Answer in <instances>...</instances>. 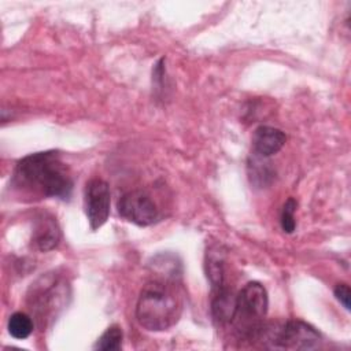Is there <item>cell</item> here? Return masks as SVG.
<instances>
[{
  "label": "cell",
  "instance_id": "obj_1",
  "mask_svg": "<svg viewBox=\"0 0 351 351\" xmlns=\"http://www.w3.org/2000/svg\"><path fill=\"white\" fill-rule=\"evenodd\" d=\"M12 185L43 197L66 200L73 191V178L58 152L45 151L30 154L16 163Z\"/></svg>",
  "mask_w": 351,
  "mask_h": 351
},
{
  "label": "cell",
  "instance_id": "obj_2",
  "mask_svg": "<svg viewBox=\"0 0 351 351\" xmlns=\"http://www.w3.org/2000/svg\"><path fill=\"white\" fill-rule=\"evenodd\" d=\"M182 303L176 289V281L152 280L138 296L136 318L147 330L160 332L171 328L181 315Z\"/></svg>",
  "mask_w": 351,
  "mask_h": 351
},
{
  "label": "cell",
  "instance_id": "obj_3",
  "mask_svg": "<svg viewBox=\"0 0 351 351\" xmlns=\"http://www.w3.org/2000/svg\"><path fill=\"white\" fill-rule=\"evenodd\" d=\"M269 298L261 282L251 281L236 296V314L232 324L251 339H255L262 328V319L267 313Z\"/></svg>",
  "mask_w": 351,
  "mask_h": 351
},
{
  "label": "cell",
  "instance_id": "obj_4",
  "mask_svg": "<svg viewBox=\"0 0 351 351\" xmlns=\"http://www.w3.org/2000/svg\"><path fill=\"white\" fill-rule=\"evenodd\" d=\"M66 296L67 285L64 281L58 276L45 274L32 284L27 293V303L38 322L43 324L52 314H56V310L64 303Z\"/></svg>",
  "mask_w": 351,
  "mask_h": 351
},
{
  "label": "cell",
  "instance_id": "obj_5",
  "mask_svg": "<svg viewBox=\"0 0 351 351\" xmlns=\"http://www.w3.org/2000/svg\"><path fill=\"white\" fill-rule=\"evenodd\" d=\"M267 337L271 347L287 350H313L321 343L319 333L300 319L287 321L280 329L269 330Z\"/></svg>",
  "mask_w": 351,
  "mask_h": 351
},
{
  "label": "cell",
  "instance_id": "obj_6",
  "mask_svg": "<svg viewBox=\"0 0 351 351\" xmlns=\"http://www.w3.org/2000/svg\"><path fill=\"white\" fill-rule=\"evenodd\" d=\"M110 203V186L106 181L100 178H92L86 182L84 193V207L92 230L99 229L108 219Z\"/></svg>",
  "mask_w": 351,
  "mask_h": 351
},
{
  "label": "cell",
  "instance_id": "obj_7",
  "mask_svg": "<svg viewBox=\"0 0 351 351\" xmlns=\"http://www.w3.org/2000/svg\"><path fill=\"white\" fill-rule=\"evenodd\" d=\"M118 213L122 218L138 226L152 225L159 217L156 204L143 191H130L125 193L118 200Z\"/></svg>",
  "mask_w": 351,
  "mask_h": 351
},
{
  "label": "cell",
  "instance_id": "obj_8",
  "mask_svg": "<svg viewBox=\"0 0 351 351\" xmlns=\"http://www.w3.org/2000/svg\"><path fill=\"white\" fill-rule=\"evenodd\" d=\"M285 134L277 128L262 125L254 130L252 149L255 155L269 158L277 154L285 144Z\"/></svg>",
  "mask_w": 351,
  "mask_h": 351
},
{
  "label": "cell",
  "instance_id": "obj_9",
  "mask_svg": "<svg viewBox=\"0 0 351 351\" xmlns=\"http://www.w3.org/2000/svg\"><path fill=\"white\" fill-rule=\"evenodd\" d=\"M60 240V229L53 217L43 214L36 218L32 243L38 251L47 252L53 250Z\"/></svg>",
  "mask_w": 351,
  "mask_h": 351
},
{
  "label": "cell",
  "instance_id": "obj_10",
  "mask_svg": "<svg viewBox=\"0 0 351 351\" xmlns=\"http://www.w3.org/2000/svg\"><path fill=\"white\" fill-rule=\"evenodd\" d=\"M211 314L218 325L232 324L236 314V296L225 287L217 288L211 302Z\"/></svg>",
  "mask_w": 351,
  "mask_h": 351
},
{
  "label": "cell",
  "instance_id": "obj_11",
  "mask_svg": "<svg viewBox=\"0 0 351 351\" xmlns=\"http://www.w3.org/2000/svg\"><path fill=\"white\" fill-rule=\"evenodd\" d=\"M33 328H34L33 319L22 311L14 313L8 319V332L14 339H18V340L27 339L32 335Z\"/></svg>",
  "mask_w": 351,
  "mask_h": 351
},
{
  "label": "cell",
  "instance_id": "obj_12",
  "mask_svg": "<svg viewBox=\"0 0 351 351\" xmlns=\"http://www.w3.org/2000/svg\"><path fill=\"white\" fill-rule=\"evenodd\" d=\"M206 271L214 289L223 287V261L218 252L207 254Z\"/></svg>",
  "mask_w": 351,
  "mask_h": 351
},
{
  "label": "cell",
  "instance_id": "obj_13",
  "mask_svg": "<svg viewBox=\"0 0 351 351\" xmlns=\"http://www.w3.org/2000/svg\"><path fill=\"white\" fill-rule=\"evenodd\" d=\"M122 329L118 325H112L97 339L95 350L118 351L122 347Z\"/></svg>",
  "mask_w": 351,
  "mask_h": 351
},
{
  "label": "cell",
  "instance_id": "obj_14",
  "mask_svg": "<svg viewBox=\"0 0 351 351\" xmlns=\"http://www.w3.org/2000/svg\"><path fill=\"white\" fill-rule=\"evenodd\" d=\"M296 200L293 197H288L282 206L281 211V228L285 233H292L296 228L295 222V211H296Z\"/></svg>",
  "mask_w": 351,
  "mask_h": 351
},
{
  "label": "cell",
  "instance_id": "obj_15",
  "mask_svg": "<svg viewBox=\"0 0 351 351\" xmlns=\"http://www.w3.org/2000/svg\"><path fill=\"white\" fill-rule=\"evenodd\" d=\"M335 296L336 299L343 304V307L350 311L351 304H350V298H351V292H350V287L347 284H337L335 287Z\"/></svg>",
  "mask_w": 351,
  "mask_h": 351
}]
</instances>
